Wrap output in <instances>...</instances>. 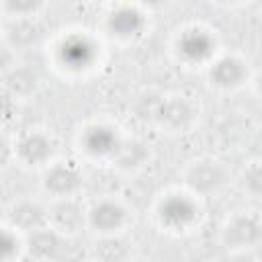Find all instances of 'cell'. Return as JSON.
<instances>
[{
	"mask_svg": "<svg viewBox=\"0 0 262 262\" xmlns=\"http://www.w3.org/2000/svg\"><path fill=\"white\" fill-rule=\"evenodd\" d=\"M137 119L166 133H190L201 117L199 102L184 92H149L135 104Z\"/></svg>",
	"mask_w": 262,
	"mask_h": 262,
	"instance_id": "6da1fadb",
	"label": "cell"
},
{
	"mask_svg": "<svg viewBox=\"0 0 262 262\" xmlns=\"http://www.w3.org/2000/svg\"><path fill=\"white\" fill-rule=\"evenodd\" d=\"M102 43L84 29L63 31L51 45L53 66L63 76H86L102 61Z\"/></svg>",
	"mask_w": 262,
	"mask_h": 262,
	"instance_id": "7a4b0ae2",
	"label": "cell"
},
{
	"mask_svg": "<svg viewBox=\"0 0 262 262\" xmlns=\"http://www.w3.org/2000/svg\"><path fill=\"white\" fill-rule=\"evenodd\" d=\"M196 194H192L182 184L176 188L164 190L160 196H156L151 207V217L156 225L172 235H182L192 231L203 217V207Z\"/></svg>",
	"mask_w": 262,
	"mask_h": 262,
	"instance_id": "3957f363",
	"label": "cell"
},
{
	"mask_svg": "<svg viewBox=\"0 0 262 262\" xmlns=\"http://www.w3.org/2000/svg\"><path fill=\"white\" fill-rule=\"evenodd\" d=\"M221 51L217 33L201 23H190L176 29L172 37V53L184 68H207Z\"/></svg>",
	"mask_w": 262,
	"mask_h": 262,
	"instance_id": "277c9868",
	"label": "cell"
},
{
	"mask_svg": "<svg viewBox=\"0 0 262 262\" xmlns=\"http://www.w3.org/2000/svg\"><path fill=\"white\" fill-rule=\"evenodd\" d=\"M149 31V12L133 0H117L102 16L100 33L117 45L139 43Z\"/></svg>",
	"mask_w": 262,
	"mask_h": 262,
	"instance_id": "5b68a950",
	"label": "cell"
},
{
	"mask_svg": "<svg viewBox=\"0 0 262 262\" xmlns=\"http://www.w3.org/2000/svg\"><path fill=\"white\" fill-rule=\"evenodd\" d=\"M233 182V172L229 166L213 156H201L190 162L180 172V184L188 188L199 199H209L221 194Z\"/></svg>",
	"mask_w": 262,
	"mask_h": 262,
	"instance_id": "8992f818",
	"label": "cell"
},
{
	"mask_svg": "<svg viewBox=\"0 0 262 262\" xmlns=\"http://www.w3.org/2000/svg\"><path fill=\"white\" fill-rule=\"evenodd\" d=\"M123 139H125V133L119 129V125L104 119H94L80 127L76 143L84 160L111 164Z\"/></svg>",
	"mask_w": 262,
	"mask_h": 262,
	"instance_id": "52a82bcc",
	"label": "cell"
},
{
	"mask_svg": "<svg viewBox=\"0 0 262 262\" xmlns=\"http://www.w3.org/2000/svg\"><path fill=\"white\" fill-rule=\"evenodd\" d=\"M219 244L229 254L262 248V215L258 211H231L219 225Z\"/></svg>",
	"mask_w": 262,
	"mask_h": 262,
	"instance_id": "ba28073f",
	"label": "cell"
},
{
	"mask_svg": "<svg viewBox=\"0 0 262 262\" xmlns=\"http://www.w3.org/2000/svg\"><path fill=\"white\" fill-rule=\"evenodd\" d=\"M86 174L84 166L76 158H53L43 170H39V186L45 199L80 196L84 190Z\"/></svg>",
	"mask_w": 262,
	"mask_h": 262,
	"instance_id": "9c48e42d",
	"label": "cell"
},
{
	"mask_svg": "<svg viewBox=\"0 0 262 262\" xmlns=\"http://www.w3.org/2000/svg\"><path fill=\"white\" fill-rule=\"evenodd\" d=\"M14 162L27 170H43L53 158H57L55 137L41 127L20 131L12 141Z\"/></svg>",
	"mask_w": 262,
	"mask_h": 262,
	"instance_id": "30bf717a",
	"label": "cell"
},
{
	"mask_svg": "<svg viewBox=\"0 0 262 262\" xmlns=\"http://www.w3.org/2000/svg\"><path fill=\"white\" fill-rule=\"evenodd\" d=\"M131 221L133 211L121 196L104 194L88 203V231L92 235L125 233Z\"/></svg>",
	"mask_w": 262,
	"mask_h": 262,
	"instance_id": "8fae6325",
	"label": "cell"
},
{
	"mask_svg": "<svg viewBox=\"0 0 262 262\" xmlns=\"http://www.w3.org/2000/svg\"><path fill=\"white\" fill-rule=\"evenodd\" d=\"M205 76L211 88L219 92H235L252 82V68L250 61L235 53V51H219L215 59L205 68Z\"/></svg>",
	"mask_w": 262,
	"mask_h": 262,
	"instance_id": "7c38bea8",
	"label": "cell"
},
{
	"mask_svg": "<svg viewBox=\"0 0 262 262\" xmlns=\"http://www.w3.org/2000/svg\"><path fill=\"white\" fill-rule=\"evenodd\" d=\"M49 203V225L61 231L68 237H78L82 231H88V203L82 196H63L47 199Z\"/></svg>",
	"mask_w": 262,
	"mask_h": 262,
	"instance_id": "4fadbf2b",
	"label": "cell"
},
{
	"mask_svg": "<svg viewBox=\"0 0 262 262\" xmlns=\"http://www.w3.org/2000/svg\"><path fill=\"white\" fill-rule=\"evenodd\" d=\"M27 239V256L33 260H57L68 256V246L74 242V237L63 235L53 225L39 227L35 231L25 233Z\"/></svg>",
	"mask_w": 262,
	"mask_h": 262,
	"instance_id": "5bb4252c",
	"label": "cell"
},
{
	"mask_svg": "<svg viewBox=\"0 0 262 262\" xmlns=\"http://www.w3.org/2000/svg\"><path fill=\"white\" fill-rule=\"evenodd\" d=\"M4 221L23 233L45 227V225H49V203H47V199L39 201L33 196L18 199L6 209Z\"/></svg>",
	"mask_w": 262,
	"mask_h": 262,
	"instance_id": "9a60e30c",
	"label": "cell"
},
{
	"mask_svg": "<svg viewBox=\"0 0 262 262\" xmlns=\"http://www.w3.org/2000/svg\"><path fill=\"white\" fill-rule=\"evenodd\" d=\"M149 158H151V151H149V145L143 139L125 135L119 151L115 154V158L111 162V166L117 168L119 172L135 174V172H139L147 166Z\"/></svg>",
	"mask_w": 262,
	"mask_h": 262,
	"instance_id": "2e32d148",
	"label": "cell"
},
{
	"mask_svg": "<svg viewBox=\"0 0 262 262\" xmlns=\"http://www.w3.org/2000/svg\"><path fill=\"white\" fill-rule=\"evenodd\" d=\"M43 29L39 25V16L33 18H6L4 41L10 49H25L39 43Z\"/></svg>",
	"mask_w": 262,
	"mask_h": 262,
	"instance_id": "e0dca14e",
	"label": "cell"
},
{
	"mask_svg": "<svg viewBox=\"0 0 262 262\" xmlns=\"http://www.w3.org/2000/svg\"><path fill=\"white\" fill-rule=\"evenodd\" d=\"M4 86L6 92L16 100V98H29L31 94L37 92L39 88V76L35 74V70L25 68V66H14L6 72L4 76Z\"/></svg>",
	"mask_w": 262,
	"mask_h": 262,
	"instance_id": "ac0fdd59",
	"label": "cell"
},
{
	"mask_svg": "<svg viewBox=\"0 0 262 262\" xmlns=\"http://www.w3.org/2000/svg\"><path fill=\"white\" fill-rule=\"evenodd\" d=\"M133 244L125 237V233H113V235H94L92 244V256L98 260H125L131 256Z\"/></svg>",
	"mask_w": 262,
	"mask_h": 262,
	"instance_id": "d6986e66",
	"label": "cell"
},
{
	"mask_svg": "<svg viewBox=\"0 0 262 262\" xmlns=\"http://www.w3.org/2000/svg\"><path fill=\"white\" fill-rule=\"evenodd\" d=\"M235 182L248 199L262 203V158H254L246 162L237 172Z\"/></svg>",
	"mask_w": 262,
	"mask_h": 262,
	"instance_id": "ffe728a7",
	"label": "cell"
},
{
	"mask_svg": "<svg viewBox=\"0 0 262 262\" xmlns=\"http://www.w3.org/2000/svg\"><path fill=\"white\" fill-rule=\"evenodd\" d=\"M0 244H2V248H0L2 262H14V260H23L27 256L25 233L6 221H2V242Z\"/></svg>",
	"mask_w": 262,
	"mask_h": 262,
	"instance_id": "44dd1931",
	"label": "cell"
},
{
	"mask_svg": "<svg viewBox=\"0 0 262 262\" xmlns=\"http://www.w3.org/2000/svg\"><path fill=\"white\" fill-rule=\"evenodd\" d=\"M47 0H2L4 18H33L39 16Z\"/></svg>",
	"mask_w": 262,
	"mask_h": 262,
	"instance_id": "7402d4cb",
	"label": "cell"
},
{
	"mask_svg": "<svg viewBox=\"0 0 262 262\" xmlns=\"http://www.w3.org/2000/svg\"><path fill=\"white\" fill-rule=\"evenodd\" d=\"M135 4H139L141 8H145L147 12H154V10H160V8H166L172 0H133Z\"/></svg>",
	"mask_w": 262,
	"mask_h": 262,
	"instance_id": "603a6c76",
	"label": "cell"
},
{
	"mask_svg": "<svg viewBox=\"0 0 262 262\" xmlns=\"http://www.w3.org/2000/svg\"><path fill=\"white\" fill-rule=\"evenodd\" d=\"M250 86H252L254 94L258 96V100L262 102V72H254V76H252V82H250Z\"/></svg>",
	"mask_w": 262,
	"mask_h": 262,
	"instance_id": "cb8c5ba5",
	"label": "cell"
},
{
	"mask_svg": "<svg viewBox=\"0 0 262 262\" xmlns=\"http://www.w3.org/2000/svg\"><path fill=\"white\" fill-rule=\"evenodd\" d=\"M213 2H217L221 6H242V4H246L250 0H213Z\"/></svg>",
	"mask_w": 262,
	"mask_h": 262,
	"instance_id": "d4e9b609",
	"label": "cell"
},
{
	"mask_svg": "<svg viewBox=\"0 0 262 262\" xmlns=\"http://www.w3.org/2000/svg\"><path fill=\"white\" fill-rule=\"evenodd\" d=\"M84 2H88V4H113V2H117V0H84Z\"/></svg>",
	"mask_w": 262,
	"mask_h": 262,
	"instance_id": "484cf974",
	"label": "cell"
}]
</instances>
